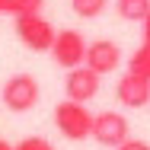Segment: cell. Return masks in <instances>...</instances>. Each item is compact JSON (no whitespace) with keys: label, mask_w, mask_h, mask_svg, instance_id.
Segmentation results:
<instances>
[{"label":"cell","mask_w":150,"mask_h":150,"mask_svg":"<svg viewBox=\"0 0 150 150\" xmlns=\"http://www.w3.org/2000/svg\"><path fill=\"white\" fill-rule=\"evenodd\" d=\"M51 118H54V128L67 141H86V137H93V121H96V115L86 109V102L64 99V102L54 105V115Z\"/></svg>","instance_id":"cell-1"},{"label":"cell","mask_w":150,"mask_h":150,"mask_svg":"<svg viewBox=\"0 0 150 150\" xmlns=\"http://www.w3.org/2000/svg\"><path fill=\"white\" fill-rule=\"evenodd\" d=\"M13 32H16V38L29 48L32 54L51 51V45H54V38H58V32L51 29V23L42 16V10H38V13L13 16Z\"/></svg>","instance_id":"cell-2"},{"label":"cell","mask_w":150,"mask_h":150,"mask_svg":"<svg viewBox=\"0 0 150 150\" xmlns=\"http://www.w3.org/2000/svg\"><path fill=\"white\" fill-rule=\"evenodd\" d=\"M0 99H3V105L10 112H32L38 105V99H42V86H38V80L32 74H13L3 83Z\"/></svg>","instance_id":"cell-3"},{"label":"cell","mask_w":150,"mask_h":150,"mask_svg":"<svg viewBox=\"0 0 150 150\" xmlns=\"http://www.w3.org/2000/svg\"><path fill=\"white\" fill-rule=\"evenodd\" d=\"M86 48H90V42L83 38V32L61 29L54 45H51V61L58 67H64V70H74V67L86 64Z\"/></svg>","instance_id":"cell-4"},{"label":"cell","mask_w":150,"mask_h":150,"mask_svg":"<svg viewBox=\"0 0 150 150\" xmlns=\"http://www.w3.org/2000/svg\"><path fill=\"white\" fill-rule=\"evenodd\" d=\"M128 137H131V128H128V118L121 112L105 109V112L96 115V121H93V141L96 144H102V147H121Z\"/></svg>","instance_id":"cell-5"},{"label":"cell","mask_w":150,"mask_h":150,"mask_svg":"<svg viewBox=\"0 0 150 150\" xmlns=\"http://www.w3.org/2000/svg\"><path fill=\"white\" fill-rule=\"evenodd\" d=\"M99 80H102V74H96L93 67L80 64V67H74V70H67L64 93H67V99H74V102H90V99H96V93H99Z\"/></svg>","instance_id":"cell-6"},{"label":"cell","mask_w":150,"mask_h":150,"mask_svg":"<svg viewBox=\"0 0 150 150\" xmlns=\"http://www.w3.org/2000/svg\"><path fill=\"white\" fill-rule=\"evenodd\" d=\"M115 96H118V102L125 109H144L150 102V77L134 74V70L121 74L118 86H115Z\"/></svg>","instance_id":"cell-7"},{"label":"cell","mask_w":150,"mask_h":150,"mask_svg":"<svg viewBox=\"0 0 150 150\" xmlns=\"http://www.w3.org/2000/svg\"><path fill=\"white\" fill-rule=\"evenodd\" d=\"M118 64H121L118 42H112V38L90 42V48H86V67H93L96 74H112V70H118Z\"/></svg>","instance_id":"cell-8"},{"label":"cell","mask_w":150,"mask_h":150,"mask_svg":"<svg viewBox=\"0 0 150 150\" xmlns=\"http://www.w3.org/2000/svg\"><path fill=\"white\" fill-rule=\"evenodd\" d=\"M128 70L150 77V16L141 23V48L131 54V61H128Z\"/></svg>","instance_id":"cell-9"},{"label":"cell","mask_w":150,"mask_h":150,"mask_svg":"<svg viewBox=\"0 0 150 150\" xmlns=\"http://www.w3.org/2000/svg\"><path fill=\"white\" fill-rule=\"evenodd\" d=\"M115 10L125 23H144L150 16V0H115Z\"/></svg>","instance_id":"cell-10"},{"label":"cell","mask_w":150,"mask_h":150,"mask_svg":"<svg viewBox=\"0 0 150 150\" xmlns=\"http://www.w3.org/2000/svg\"><path fill=\"white\" fill-rule=\"evenodd\" d=\"M105 6H109V0H70L74 16H80V19H96V16H102Z\"/></svg>","instance_id":"cell-11"},{"label":"cell","mask_w":150,"mask_h":150,"mask_svg":"<svg viewBox=\"0 0 150 150\" xmlns=\"http://www.w3.org/2000/svg\"><path fill=\"white\" fill-rule=\"evenodd\" d=\"M13 150H54V147H51V141H48V137L32 134V137H23V141H19Z\"/></svg>","instance_id":"cell-12"},{"label":"cell","mask_w":150,"mask_h":150,"mask_svg":"<svg viewBox=\"0 0 150 150\" xmlns=\"http://www.w3.org/2000/svg\"><path fill=\"white\" fill-rule=\"evenodd\" d=\"M115 150H150V144L147 141H141V137H128L121 147H115Z\"/></svg>","instance_id":"cell-13"},{"label":"cell","mask_w":150,"mask_h":150,"mask_svg":"<svg viewBox=\"0 0 150 150\" xmlns=\"http://www.w3.org/2000/svg\"><path fill=\"white\" fill-rule=\"evenodd\" d=\"M0 150H13V144H6V141H0Z\"/></svg>","instance_id":"cell-14"},{"label":"cell","mask_w":150,"mask_h":150,"mask_svg":"<svg viewBox=\"0 0 150 150\" xmlns=\"http://www.w3.org/2000/svg\"><path fill=\"white\" fill-rule=\"evenodd\" d=\"M0 16H3V0H0Z\"/></svg>","instance_id":"cell-15"}]
</instances>
